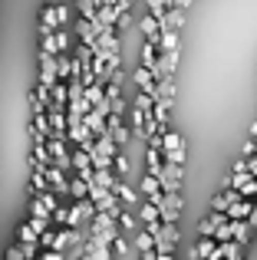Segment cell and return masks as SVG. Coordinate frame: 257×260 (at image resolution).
Masks as SVG:
<instances>
[{
    "label": "cell",
    "instance_id": "obj_2",
    "mask_svg": "<svg viewBox=\"0 0 257 260\" xmlns=\"http://www.w3.org/2000/svg\"><path fill=\"white\" fill-rule=\"evenodd\" d=\"M224 224H228V214H218V211H214L211 217H205V221L198 224V234L201 237H214V231L224 228Z\"/></svg>",
    "mask_w": 257,
    "mask_h": 260
},
{
    "label": "cell",
    "instance_id": "obj_4",
    "mask_svg": "<svg viewBox=\"0 0 257 260\" xmlns=\"http://www.w3.org/2000/svg\"><path fill=\"white\" fill-rule=\"evenodd\" d=\"M218 254H221V260H241L244 257V244L224 241V244H218Z\"/></svg>",
    "mask_w": 257,
    "mask_h": 260
},
{
    "label": "cell",
    "instance_id": "obj_16",
    "mask_svg": "<svg viewBox=\"0 0 257 260\" xmlns=\"http://www.w3.org/2000/svg\"><path fill=\"white\" fill-rule=\"evenodd\" d=\"M254 145H257V139H254Z\"/></svg>",
    "mask_w": 257,
    "mask_h": 260
},
{
    "label": "cell",
    "instance_id": "obj_7",
    "mask_svg": "<svg viewBox=\"0 0 257 260\" xmlns=\"http://www.w3.org/2000/svg\"><path fill=\"white\" fill-rule=\"evenodd\" d=\"M162 148H165V152H178V148H185V145H181V135L165 132V139H162Z\"/></svg>",
    "mask_w": 257,
    "mask_h": 260
},
{
    "label": "cell",
    "instance_id": "obj_11",
    "mask_svg": "<svg viewBox=\"0 0 257 260\" xmlns=\"http://www.w3.org/2000/svg\"><path fill=\"white\" fill-rule=\"evenodd\" d=\"M175 46H178V37H175V33H165V37H162V50L175 53Z\"/></svg>",
    "mask_w": 257,
    "mask_h": 260
},
{
    "label": "cell",
    "instance_id": "obj_13",
    "mask_svg": "<svg viewBox=\"0 0 257 260\" xmlns=\"http://www.w3.org/2000/svg\"><path fill=\"white\" fill-rule=\"evenodd\" d=\"M247 224H251V228H257V198H254V211H251V217H247Z\"/></svg>",
    "mask_w": 257,
    "mask_h": 260
},
{
    "label": "cell",
    "instance_id": "obj_15",
    "mask_svg": "<svg viewBox=\"0 0 257 260\" xmlns=\"http://www.w3.org/2000/svg\"><path fill=\"white\" fill-rule=\"evenodd\" d=\"M188 4H191V0H175V7H178V10H181V7H188Z\"/></svg>",
    "mask_w": 257,
    "mask_h": 260
},
{
    "label": "cell",
    "instance_id": "obj_3",
    "mask_svg": "<svg viewBox=\"0 0 257 260\" xmlns=\"http://www.w3.org/2000/svg\"><path fill=\"white\" fill-rule=\"evenodd\" d=\"M251 211H254V201L241 198V201H238V204H231L224 214H228V221H247V217H251Z\"/></svg>",
    "mask_w": 257,
    "mask_h": 260
},
{
    "label": "cell",
    "instance_id": "obj_10",
    "mask_svg": "<svg viewBox=\"0 0 257 260\" xmlns=\"http://www.w3.org/2000/svg\"><path fill=\"white\" fill-rule=\"evenodd\" d=\"M86 191H89V188H86V181H83V178H76V181H70V194H73V198H83Z\"/></svg>",
    "mask_w": 257,
    "mask_h": 260
},
{
    "label": "cell",
    "instance_id": "obj_5",
    "mask_svg": "<svg viewBox=\"0 0 257 260\" xmlns=\"http://www.w3.org/2000/svg\"><path fill=\"white\" fill-rule=\"evenodd\" d=\"M231 231H234V241L247 247V241H251V231H254L251 224H247V221H231Z\"/></svg>",
    "mask_w": 257,
    "mask_h": 260
},
{
    "label": "cell",
    "instance_id": "obj_14",
    "mask_svg": "<svg viewBox=\"0 0 257 260\" xmlns=\"http://www.w3.org/2000/svg\"><path fill=\"white\" fill-rule=\"evenodd\" d=\"M155 260H175L172 254H155Z\"/></svg>",
    "mask_w": 257,
    "mask_h": 260
},
{
    "label": "cell",
    "instance_id": "obj_6",
    "mask_svg": "<svg viewBox=\"0 0 257 260\" xmlns=\"http://www.w3.org/2000/svg\"><path fill=\"white\" fill-rule=\"evenodd\" d=\"M142 221H145V228H148V224H158V221H162V217H158V204H155V201L142 204Z\"/></svg>",
    "mask_w": 257,
    "mask_h": 260
},
{
    "label": "cell",
    "instance_id": "obj_1",
    "mask_svg": "<svg viewBox=\"0 0 257 260\" xmlns=\"http://www.w3.org/2000/svg\"><path fill=\"white\" fill-rule=\"evenodd\" d=\"M158 184L165 188V194H178L181 191V165H162Z\"/></svg>",
    "mask_w": 257,
    "mask_h": 260
},
{
    "label": "cell",
    "instance_id": "obj_8",
    "mask_svg": "<svg viewBox=\"0 0 257 260\" xmlns=\"http://www.w3.org/2000/svg\"><path fill=\"white\" fill-rule=\"evenodd\" d=\"M135 244H139V250H142V254H152V247H155V237L148 234V231H139V241H135Z\"/></svg>",
    "mask_w": 257,
    "mask_h": 260
},
{
    "label": "cell",
    "instance_id": "obj_12",
    "mask_svg": "<svg viewBox=\"0 0 257 260\" xmlns=\"http://www.w3.org/2000/svg\"><path fill=\"white\" fill-rule=\"evenodd\" d=\"M43 260H66V254H59V250H46Z\"/></svg>",
    "mask_w": 257,
    "mask_h": 260
},
{
    "label": "cell",
    "instance_id": "obj_9",
    "mask_svg": "<svg viewBox=\"0 0 257 260\" xmlns=\"http://www.w3.org/2000/svg\"><path fill=\"white\" fill-rule=\"evenodd\" d=\"M116 191H119V198H122L125 204H135V201H139V194H135L128 184H116Z\"/></svg>",
    "mask_w": 257,
    "mask_h": 260
}]
</instances>
